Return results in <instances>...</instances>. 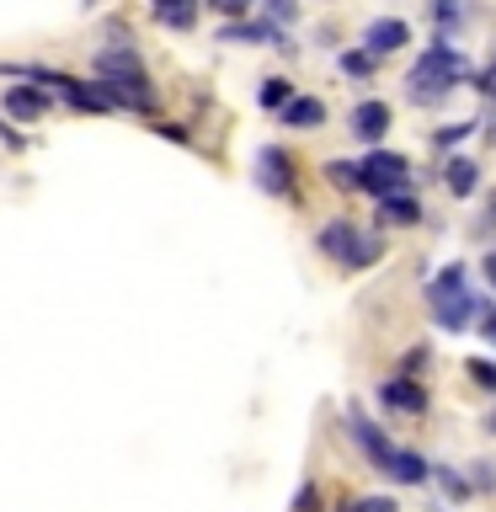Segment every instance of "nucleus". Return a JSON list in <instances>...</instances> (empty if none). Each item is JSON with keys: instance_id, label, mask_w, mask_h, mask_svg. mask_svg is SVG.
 Returning <instances> with one entry per match:
<instances>
[{"instance_id": "nucleus-1", "label": "nucleus", "mask_w": 496, "mask_h": 512, "mask_svg": "<svg viewBox=\"0 0 496 512\" xmlns=\"http://www.w3.org/2000/svg\"><path fill=\"white\" fill-rule=\"evenodd\" d=\"M96 91L107 96V107H128V112H155V91L150 75L139 64V48L112 43L96 54Z\"/></svg>"}, {"instance_id": "nucleus-2", "label": "nucleus", "mask_w": 496, "mask_h": 512, "mask_svg": "<svg viewBox=\"0 0 496 512\" xmlns=\"http://www.w3.org/2000/svg\"><path fill=\"white\" fill-rule=\"evenodd\" d=\"M427 310H432V320H438L443 331H464V326L475 320L480 299L470 294V272H464L459 262L443 267L438 278L427 283Z\"/></svg>"}, {"instance_id": "nucleus-3", "label": "nucleus", "mask_w": 496, "mask_h": 512, "mask_svg": "<svg viewBox=\"0 0 496 512\" xmlns=\"http://www.w3.org/2000/svg\"><path fill=\"white\" fill-rule=\"evenodd\" d=\"M464 80V54L454 43H432L422 59L411 64V75H406V86L416 102H438V96H448Z\"/></svg>"}, {"instance_id": "nucleus-4", "label": "nucleus", "mask_w": 496, "mask_h": 512, "mask_svg": "<svg viewBox=\"0 0 496 512\" xmlns=\"http://www.w3.org/2000/svg\"><path fill=\"white\" fill-rule=\"evenodd\" d=\"M320 251L336 256V262H347V267H374L379 262V240H368L352 219H336L320 230Z\"/></svg>"}, {"instance_id": "nucleus-5", "label": "nucleus", "mask_w": 496, "mask_h": 512, "mask_svg": "<svg viewBox=\"0 0 496 512\" xmlns=\"http://www.w3.org/2000/svg\"><path fill=\"white\" fill-rule=\"evenodd\" d=\"M406 155H395V150H374V155H363L358 160V187L363 192H374V198H390V192H406Z\"/></svg>"}, {"instance_id": "nucleus-6", "label": "nucleus", "mask_w": 496, "mask_h": 512, "mask_svg": "<svg viewBox=\"0 0 496 512\" xmlns=\"http://www.w3.org/2000/svg\"><path fill=\"white\" fill-rule=\"evenodd\" d=\"M347 432H352V443H358V448H363V459H368V464H374V470H379V475H390V459H395V443H390V438H384V432H379L374 422H368V416H363V411H347Z\"/></svg>"}, {"instance_id": "nucleus-7", "label": "nucleus", "mask_w": 496, "mask_h": 512, "mask_svg": "<svg viewBox=\"0 0 496 512\" xmlns=\"http://www.w3.org/2000/svg\"><path fill=\"white\" fill-rule=\"evenodd\" d=\"M406 43H411V27L400 22V16H379V22H368V32H363V54H368V59L400 54Z\"/></svg>"}, {"instance_id": "nucleus-8", "label": "nucleus", "mask_w": 496, "mask_h": 512, "mask_svg": "<svg viewBox=\"0 0 496 512\" xmlns=\"http://www.w3.org/2000/svg\"><path fill=\"white\" fill-rule=\"evenodd\" d=\"M379 400L390 411H400V416H422L427 411V390L416 379H406V374H395V379H384L379 384Z\"/></svg>"}, {"instance_id": "nucleus-9", "label": "nucleus", "mask_w": 496, "mask_h": 512, "mask_svg": "<svg viewBox=\"0 0 496 512\" xmlns=\"http://www.w3.org/2000/svg\"><path fill=\"white\" fill-rule=\"evenodd\" d=\"M256 182H262L267 192H283L294 187V160H288V150H278V144H267L262 155H256Z\"/></svg>"}, {"instance_id": "nucleus-10", "label": "nucleus", "mask_w": 496, "mask_h": 512, "mask_svg": "<svg viewBox=\"0 0 496 512\" xmlns=\"http://www.w3.org/2000/svg\"><path fill=\"white\" fill-rule=\"evenodd\" d=\"M219 43H267V48H283V54L294 48V43H288V32L272 27V22H224Z\"/></svg>"}, {"instance_id": "nucleus-11", "label": "nucleus", "mask_w": 496, "mask_h": 512, "mask_svg": "<svg viewBox=\"0 0 496 512\" xmlns=\"http://www.w3.org/2000/svg\"><path fill=\"white\" fill-rule=\"evenodd\" d=\"M384 128H390V107L384 102H358L352 107V134H358L363 144H379Z\"/></svg>"}, {"instance_id": "nucleus-12", "label": "nucleus", "mask_w": 496, "mask_h": 512, "mask_svg": "<svg viewBox=\"0 0 496 512\" xmlns=\"http://www.w3.org/2000/svg\"><path fill=\"white\" fill-rule=\"evenodd\" d=\"M150 16L171 32H187L192 22H198V0H150Z\"/></svg>"}, {"instance_id": "nucleus-13", "label": "nucleus", "mask_w": 496, "mask_h": 512, "mask_svg": "<svg viewBox=\"0 0 496 512\" xmlns=\"http://www.w3.org/2000/svg\"><path fill=\"white\" fill-rule=\"evenodd\" d=\"M43 107H48V91H38V86H6V112H11V118L32 123V118H43Z\"/></svg>"}, {"instance_id": "nucleus-14", "label": "nucleus", "mask_w": 496, "mask_h": 512, "mask_svg": "<svg viewBox=\"0 0 496 512\" xmlns=\"http://www.w3.org/2000/svg\"><path fill=\"white\" fill-rule=\"evenodd\" d=\"M422 219V203L411 198V192H390V198H379V224H400V230H406V224H416Z\"/></svg>"}, {"instance_id": "nucleus-15", "label": "nucleus", "mask_w": 496, "mask_h": 512, "mask_svg": "<svg viewBox=\"0 0 496 512\" xmlns=\"http://www.w3.org/2000/svg\"><path fill=\"white\" fill-rule=\"evenodd\" d=\"M443 182H448V192H454V198H470V192L480 187V166L475 160H464V155H454L443 166Z\"/></svg>"}, {"instance_id": "nucleus-16", "label": "nucleus", "mask_w": 496, "mask_h": 512, "mask_svg": "<svg viewBox=\"0 0 496 512\" xmlns=\"http://www.w3.org/2000/svg\"><path fill=\"white\" fill-rule=\"evenodd\" d=\"M283 123L288 128H320L326 123V102H320V96H294V102L283 107Z\"/></svg>"}, {"instance_id": "nucleus-17", "label": "nucleus", "mask_w": 496, "mask_h": 512, "mask_svg": "<svg viewBox=\"0 0 496 512\" xmlns=\"http://www.w3.org/2000/svg\"><path fill=\"white\" fill-rule=\"evenodd\" d=\"M432 464L422 454H411V448H395V459H390V480H400V486H422Z\"/></svg>"}, {"instance_id": "nucleus-18", "label": "nucleus", "mask_w": 496, "mask_h": 512, "mask_svg": "<svg viewBox=\"0 0 496 512\" xmlns=\"http://www.w3.org/2000/svg\"><path fill=\"white\" fill-rule=\"evenodd\" d=\"M256 102H262L267 112H283L288 102H294V86H288L283 75H272V80H262V91H256Z\"/></svg>"}, {"instance_id": "nucleus-19", "label": "nucleus", "mask_w": 496, "mask_h": 512, "mask_svg": "<svg viewBox=\"0 0 496 512\" xmlns=\"http://www.w3.org/2000/svg\"><path fill=\"white\" fill-rule=\"evenodd\" d=\"M326 182L336 192H352L358 187V160H326Z\"/></svg>"}, {"instance_id": "nucleus-20", "label": "nucleus", "mask_w": 496, "mask_h": 512, "mask_svg": "<svg viewBox=\"0 0 496 512\" xmlns=\"http://www.w3.org/2000/svg\"><path fill=\"white\" fill-rule=\"evenodd\" d=\"M299 16V0H267V16L262 22H272V27H288Z\"/></svg>"}, {"instance_id": "nucleus-21", "label": "nucleus", "mask_w": 496, "mask_h": 512, "mask_svg": "<svg viewBox=\"0 0 496 512\" xmlns=\"http://www.w3.org/2000/svg\"><path fill=\"white\" fill-rule=\"evenodd\" d=\"M342 512H400V507L390 502V496H352Z\"/></svg>"}, {"instance_id": "nucleus-22", "label": "nucleus", "mask_w": 496, "mask_h": 512, "mask_svg": "<svg viewBox=\"0 0 496 512\" xmlns=\"http://www.w3.org/2000/svg\"><path fill=\"white\" fill-rule=\"evenodd\" d=\"M475 134V123H448V128H438V134H432V144H438V150H448V144H459V139H470Z\"/></svg>"}, {"instance_id": "nucleus-23", "label": "nucleus", "mask_w": 496, "mask_h": 512, "mask_svg": "<svg viewBox=\"0 0 496 512\" xmlns=\"http://www.w3.org/2000/svg\"><path fill=\"white\" fill-rule=\"evenodd\" d=\"M470 379L480 384V390H491V395H496V363H486V358H470Z\"/></svg>"}, {"instance_id": "nucleus-24", "label": "nucleus", "mask_w": 496, "mask_h": 512, "mask_svg": "<svg viewBox=\"0 0 496 512\" xmlns=\"http://www.w3.org/2000/svg\"><path fill=\"white\" fill-rule=\"evenodd\" d=\"M208 6H214L224 22H246V11H251V0H208Z\"/></svg>"}, {"instance_id": "nucleus-25", "label": "nucleus", "mask_w": 496, "mask_h": 512, "mask_svg": "<svg viewBox=\"0 0 496 512\" xmlns=\"http://www.w3.org/2000/svg\"><path fill=\"white\" fill-rule=\"evenodd\" d=\"M342 70H347V75H368V70H374V59L358 48V54H342Z\"/></svg>"}, {"instance_id": "nucleus-26", "label": "nucleus", "mask_w": 496, "mask_h": 512, "mask_svg": "<svg viewBox=\"0 0 496 512\" xmlns=\"http://www.w3.org/2000/svg\"><path fill=\"white\" fill-rule=\"evenodd\" d=\"M480 342H496V304H480Z\"/></svg>"}, {"instance_id": "nucleus-27", "label": "nucleus", "mask_w": 496, "mask_h": 512, "mask_svg": "<svg viewBox=\"0 0 496 512\" xmlns=\"http://www.w3.org/2000/svg\"><path fill=\"white\" fill-rule=\"evenodd\" d=\"M320 507V491L315 486H299V496H294V512H315Z\"/></svg>"}, {"instance_id": "nucleus-28", "label": "nucleus", "mask_w": 496, "mask_h": 512, "mask_svg": "<svg viewBox=\"0 0 496 512\" xmlns=\"http://www.w3.org/2000/svg\"><path fill=\"white\" fill-rule=\"evenodd\" d=\"M432 16H438V22H454V16H459V0H432Z\"/></svg>"}, {"instance_id": "nucleus-29", "label": "nucleus", "mask_w": 496, "mask_h": 512, "mask_svg": "<svg viewBox=\"0 0 496 512\" xmlns=\"http://www.w3.org/2000/svg\"><path fill=\"white\" fill-rule=\"evenodd\" d=\"M475 486H480V491H496V475H491V464H475Z\"/></svg>"}, {"instance_id": "nucleus-30", "label": "nucleus", "mask_w": 496, "mask_h": 512, "mask_svg": "<svg viewBox=\"0 0 496 512\" xmlns=\"http://www.w3.org/2000/svg\"><path fill=\"white\" fill-rule=\"evenodd\" d=\"M438 475H443V486H448V496H470V486H464L459 475H448V470H438Z\"/></svg>"}, {"instance_id": "nucleus-31", "label": "nucleus", "mask_w": 496, "mask_h": 512, "mask_svg": "<svg viewBox=\"0 0 496 512\" xmlns=\"http://www.w3.org/2000/svg\"><path fill=\"white\" fill-rule=\"evenodd\" d=\"M160 134H166L171 144H187V128H176V123H160Z\"/></svg>"}, {"instance_id": "nucleus-32", "label": "nucleus", "mask_w": 496, "mask_h": 512, "mask_svg": "<svg viewBox=\"0 0 496 512\" xmlns=\"http://www.w3.org/2000/svg\"><path fill=\"white\" fill-rule=\"evenodd\" d=\"M491 432H496V416H491Z\"/></svg>"}]
</instances>
